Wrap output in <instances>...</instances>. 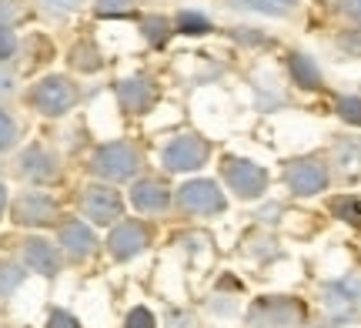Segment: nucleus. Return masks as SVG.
Segmentation results:
<instances>
[{
    "instance_id": "obj_1",
    "label": "nucleus",
    "mask_w": 361,
    "mask_h": 328,
    "mask_svg": "<svg viewBox=\"0 0 361 328\" xmlns=\"http://www.w3.org/2000/svg\"><path fill=\"white\" fill-rule=\"evenodd\" d=\"M141 168H144V154L130 138L101 141L87 158L90 178L107 184H130L134 178H141Z\"/></svg>"
},
{
    "instance_id": "obj_2",
    "label": "nucleus",
    "mask_w": 361,
    "mask_h": 328,
    "mask_svg": "<svg viewBox=\"0 0 361 328\" xmlns=\"http://www.w3.org/2000/svg\"><path fill=\"white\" fill-rule=\"evenodd\" d=\"M24 101L40 118H64L80 104V84L67 74H44L27 87Z\"/></svg>"
},
{
    "instance_id": "obj_3",
    "label": "nucleus",
    "mask_w": 361,
    "mask_h": 328,
    "mask_svg": "<svg viewBox=\"0 0 361 328\" xmlns=\"http://www.w3.org/2000/svg\"><path fill=\"white\" fill-rule=\"evenodd\" d=\"M322 312L324 328H345L361 318V275L348 272L322 285Z\"/></svg>"
},
{
    "instance_id": "obj_4",
    "label": "nucleus",
    "mask_w": 361,
    "mask_h": 328,
    "mask_svg": "<svg viewBox=\"0 0 361 328\" xmlns=\"http://www.w3.org/2000/svg\"><path fill=\"white\" fill-rule=\"evenodd\" d=\"M211 154H214L211 138H204L201 131H178L161 145L157 161L168 174H197L211 161Z\"/></svg>"
},
{
    "instance_id": "obj_5",
    "label": "nucleus",
    "mask_w": 361,
    "mask_h": 328,
    "mask_svg": "<svg viewBox=\"0 0 361 328\" xmlns=\"http://www.w3.org/2000/svg\"><path fill=\"white\" fill-rule=\"evenodd\" d=\"M247 328H305L308 305L295 295H258L245 308Z\"/></svg>"
},
{
    "instance_id": "obj_6",
    "label": "nucleus",
    "mask_w": 361,
    "mask_h": 328,
    "mask_svg": "<svg viewBox=\"0 0 361 328\" xmlns=\"http://www.w3.org/2000/svg\"><path fill=\"white\" fill-rule=\"evenodd\" d=\"M174 211L184 218H221L228 211V191L214 178H188L174 191Z\"/></svg>"
},
{
    "instance_id": "obj_7",
    "label": "nucleus",
    "mask_w": 361,
    "mask_h": 328,
    "mask_svg": "<svg viewBox=\"0 0 361 328\" xmlns=\"http://www.w3.org/2000/svg\"><path fill=\"white\" fill-rule=\"evenodd\" d=\"M221 184L231 191V198L238 201H261L271 191V171L264 164L241 154H224L218 164Z\"/></svg>"
},
{
    "instance_id": "obj_8",
    "label": "nucleus",
    "mask_w": 361,
    "mask_h": 328,
    "mask_svg": "<svg viewBox=\"0 0 361 328\" xmlns=\"http://www.w3.org/2000/svg\"><path fill=\"white\" fill-rule=\"evenodd\" d=\"M281 181L291 198H318L331 188V164L322 154H301L284 161Z\"/></svg>"
},
{
    "instance_id": "obj_9",
    "label": "nucleus",
    "mask_w": 361,
    "mask_h": 328,
    "mask_svg": "<svg viewBox=\"0 0 361 328\" xmlns=\"http://www.w3.org/2000/svg\"><path fill=\"white\" fill-rule=\"evenodd\" d=\"M80 218L94 228H111L124 218V195L117 191V184L107 181H87L78 195Z\"/></svg>"
},
{
    "instance_id": "obj_10",
    "label": "nucleus",
    "mask_w": 361,
    "mask_h": 328,
    "mask_svg": "<svg viewBox=\"0 0 361 328\" xmlns=\"http://www.w3.org/2000/svg\"><path fill=\"white\" fill-rule=\"evenodd\" d=\"M11 221L20 228H51L61 224V205L44 188H24L11 198Z\"/></svg>"
},
{
    "instance_id": "obj_11",
    "label": "nucleus",
    "mask_w": 361,
    "mask_h": 328,
    "mask_svg": "<svg viewBox=\"0 0 361 328\" xmlns=\"http://www.w3.org/2000/svg\"><path fill=\"white\" fill-rule=\"evenodd\" d=\"M151 245H154V231H151V224L144 221V218H121L117 224H111L107 241H104L111 262H117V265L134 262Z\"/></svg>"
},
{
    "instance_id": "obj_12",
    "label": "nucleus",
    "mask_w": 361,
    "mask_h": 328,
    "mask_svg": "<svg viewBox=\"0 0 361 328\" xmlns=\"http://www.w3.org/2000/svg\"><path fill=\"white\" fill-rule=\"evenodd\" d=\"M128 201L137 214H147V218H161L174 208V188H171L164 178H154V174H141L134 178L128 188Z\"/></svg>"
},
{
    "instance_id": "obj_13",
    "label": "nucleus",
    "mask_w": 361,
    "mask_h": 328,
    "mask_svg": "<svg viewBox=\"0 0 361 328\" xmlns=\"http://www.w3.org/2000/svg\"><path fill=\"white\" fill-rule=\"evenodd\" d=\"M13 168H17V174H20L27 184H34V188L54 184L57 178H61V171H64V168H61V158H57V151H51V147L40 145V141L27 145L24 151L17 154Z\"/></svg>"
},
{
    "instance_id": "obj_14",
    "label": "nucleus",
    "mask_w": 361,
    "mask_h": 328,
    "mask_svg": "<svg viewBox=\"0 0 361 328\" xmlns=\"http://www.w3.org/2000/svg\"><path fill=\"white\" fill-rule=\"evenodd\" d=\"M20 265H24L27 272L54 281V278L64 272V251H61V245L51 241V238L27 235L24 241H20Z\"/></svg>"
},
{
    "instance_id": "obj_15",
    "label": "nucleus",
    "mask_w": 361,
    "mask_h": 328,
    "mask_svg": "<svg viewBox=\"0 0 361 328\" xmlns=\"http://www.w3.org/2000/svg\"><path fill=\"white\" fill-rule=\"evenodd\" d=\"M57 245L64 251V258H71V262H78V265L94 258L97 248H101L94 224H87L84 218H64V221L57 224Z\"/></svg>"
},
{
    "instance_id": "obj_16",
    "label": "nucleus",
    "mask_w": 361,
    "mask_h": 328,
    "mask_svg": "<svg viewBox=\"0 0 361 328\" xmlns=\"http://www.w3.org/2000/svg\"><path fill=\"white\" fill-rule=\"evenodd\" d=\"M114 94H117L121 111L130 114V118H144V114H151V111L157 107V101H161V87H157L151 78H141V74L117 80Z\"/></svg>"
},
{
    "instance_id": "obj_17",
    "label": "nucleus",
    "mask_w": 361,
    "mask_h": 328,
    "mask_svg": "<svg viewBox=\"0 0 361 328\" xmlns=\"http://www.w3.org/2000/svg\"><path fill=\"white\" fill-rule=\"evenodd\" d=\"M284 67H288V78H291L295 87H301V91H324V74H322V67H318V61H314L311 54L288 51Z\"/></svg>"
},
{
    "instance_id": "obj_18",
    "label": "nucleus",
    "mask_w": 361,
    "mask_h": 328,
    "mask_svg": "<svg viewBox=\"0 0 361 328\" xmlns=\"http://www.w3.org/2000/svg\"><path fill=\"white\" fill-rule=\"evenodd\" d=\"M331 174L345 181H361V138H338L331 147Z\"/></svg>"
},
{
    "instance_id": "obj_19",
    "label": "nucleus",
    "mask_w": 361,
    "mask_h": 328,
    "mask_svg": "<svg viewBox=\"0 0 361 328\" xmlns=\"http://www.w3.org/2000/svg\"><path fill=\"white\" fill-rule=\"evenodd\" d=\"M67 64L74 67V71H80V74H97V71L104 67V57H101V51H97V44L80 40V44H74V47H71V54H67Z\"/></svg>"
},
{
    "instance_id": "obj_20",
    "label": "nucleus",
    "mask_w": 361,
    "mask_h": 328,
    "mask_svg": "<svg viewBox=\"0 0 361 328\" xmlns=\"http://www.w3.org/2000/svg\"><path fill=\"white\" fill-rule=\"evenodd\" d=\"M27 275L30 272L17 258H0V298H13L17 291L24 288Z\"/></svg>"
},
{
    "instance_id": "obj_21",
    "label": "nucleus",
    "mask_w": 361,
    "mask_h": 328,
    "mask_svg": "<svg viewBox=\"0 0 361 328\" xmlns=\"http://www.w3.org/2000/svg\"><path fill=\"white\" fill-rule=\"evenodd\" d=\"M141 37L151 44V47H164L171 37H174V20L161 17V13H151L141 20Z\"/></svg>"
},
{
    "instance_id": "obj_22",
    "label": "nucleus",
    "mask_w": 361,
    "mask_h": 328,
    "mask_svg": "<svg viewBox=\"0 0 361 328\" xmlns=\"http://www.w3.org/2000/svg\"><path fill=\"white\" fill-rule=\"evenodd\" d=\"M328 211L335 214L338 221L351 224V228H361V198L358 195H335V198H328Z\"/></svg>"
},
{
    "instance_id": "obj_23",
    "label": "nucleus",
    "mask_w": 361,
    "mask_h": 328,
    "mask_svg": "<svg viewBox=\"0 0 361 328\" xmlns=\"http://www.w3.org/2000/svg\"><path fill=\"white\" fill-rule=\"evenodd\" d=\"M214 24L211 17H204L201 11H180L174 17V34H184V37H201V34H211Z\"/></svg>"
},
{
    "instance_id": "obj_24",
    "label": "nucleus",
    "mask_w": 361,
    "mask_h": 328,
    "mask_svg": "<svg viewBox=\"0 0 361 328\" xmlns=\"http://www.w3.org/2000/svg\"><path fill=\"white\" fill-rule=\"evenodd\" d=\"M20 134H24L20 121L13 118V111H7L0 104V154H7V151H13L20 145Z\"/></svg>"
},
{
    "instance_id": "obj_25",
    "label": "nucleus",
    "mask_w": 361,
    "mask_h": 328,
    "mask_svg": "<svg viewBox=\"0 0 361 328\" xmlns=\"http://www.w3.org/2000/svg\"><path fill=\"white\" fill-rule=\"evenodd\" d=\"M335 114L351 128H361V97L358 94H341L335 97Z\"/></svg>"
},
{
    "instance_id": "obj_26",
    "label": "nucleus",
    "mask_w": 361,
    "mask_h": 328,
    "mask_svg": "<svg viewBox=\"0 0 361 328\" xmlns=\"http://www.w3.org/2000/svg\"><path fill=\"white\" fill-rule=\"evenodd\" d=\"M84 4L87 0H37V7L51 17H71V13L84 11Z\"/></svg>"
},
{
    "instance_id": "obj_27",
    "label": "nucleus",
    "mask_w": 361,
    "mask_h": 328,
    "mask_svg": "<svg viewBox=\"0 0 361 328\" xmlns=\"http://www.w3.org/2000/svg\"><path fill=\"white\" fill-rule=\"evenodd\" d=\"M17 54H20L17 30H13V27H4V24H0V64H11Z\"/></svg>"
},
{
    "instance_id": "obj_28",
    "label": "nucleus",
    "mask_w": 361,
    "mask_h": 328,
    "mask_svg": "<svg viewBox=\"0 0 361 328\" xmlns=\"http://www.w3.org/2000/svg\"><path fill=\"white\" fill-rule=\"evenodd\" d=\"M24 17H27L24 0H0V24L4 27H17Z\"/></svg>"
},
{
    "instance_id": "obj_29",
    "label": "nucleus",
    "mask_w": 361,
    "mask_h": 328,
    "mask_svg": "<svg viewBox=\"0 0 361 328\" xmlns=\"http://www.w3.org/2000/svg\"><path fill=\"white\" fill-rule=\"evenodd\" d=\"M134 11V0H94L97 17H128Z\"/></svg>"
},
{
    "instance_id": "obj_30",
    "label": "nucleus",
    "mask_w": 361,
    "mask_h": 328,
    "mask_svg": "<svg viewBox=\"0 0 361 328\" xmlns=\"http://www.w3.org/2000/svg\"><path fill=\"white\" fill-rule=\"evenodd\" d=\"M124 328H157V318L147 305H134L124 318Z\"/></svg>"
},
{
    "instance_id": "obj_31",
    "label": "nucleus",
    "mask_w": 361,
    "mask_h": 328,
    "mask_svg": "<svg viewBox=\"0 0 361 328\" xmlns=\"http://www.w3.org/2000/svg\"><path fill=\"white\" fill-rule=\"evenodd\" d=\"M17 94V71L13 64H0V101H7Z\"/></svg>"
},
{
    "instance_id": "obj_32",
    "label": "nucleus",
    "mask_w": 361,
    "mask_h": 328,
    "mask_svg": "<svg viewBox=\"0 0 361 328\" xmlns=\"http://www.w3.org/2000/svg\"><path fill=\"white\" fill-rule=\"evenodd\" d=\"M164 328H197V318L188 308H171L164 318Z\"/></svg>"
},
{
    "instance_id": "obj_33",
    "label": "nucleus",
    "mask_w": 361,
    "mask_h": 328,
    "mask_svg": "<svg viewBox=\"0 0 361 328\" xmlns=\"http://www.w3.org/2000/svg\"><path fill=\"white\" fill-rule=\"evenodd\" d=\"M51 328H80V325L74 315H67V312L57 308V312H51Z\"/></svg>"
},
{
    "instance_id": "obj_34",
    "label": "nucleus",
    "mask_w": 361,
    "mask_h": 328,
    "mask_svg": "<svg viewBox=\"0 0 361 328\" xmlns=\"http://www.w3.org/2000/svg\"><path fill=\"white\" fill-rule=\"evenodd\" d=\"M234 37L238 40H245V44H268V37H264V34H247V27H238V30H234Z\"/></svg>"
},
{
    "instance_id": "obj_35",
    "label": "nucleus",
    "mask_w": 361,
    "mask_h": 328,
    "mask_svg": "<svg viewBox=\"0 0 361 328\" xmlns=\"http://www.w3.org/2000/svg\"><path fill=\"white\" fill-rule=\"evenodd\" d=\"M278 211H281V205H264V208H258V214H255V218H258V221H264V224H274V221H278V218H274Z\"/></svg>"
},
{
    "instance_id": "obj_36",
    "label": "nucleus",
    "mask_w": 361,
    "mask_h": 328,
    "mask_svg": "<svg viewBox=\"0 0 361 328\" xmlns=\"http://www.w3.org/2000/svg\"><path fill=\"white\" fill-rule=\"evenodd\" d=\"M7 208H11V191H7V184L0 181V218L7 214Z\"/></svg>"
},
{
    "instance_id": "obj_37",
    "label": "nucleus",
    "mask_w": 361,
    "mask_h": 328,
    "mask_svg": "<svg viewBox=\"0 0 361 328\" xmlns=\"http://www.w3.org/2000/svg\"><path fill=\"white\" fill-rule=\"evenodd\" d=\"M345 11H348L351 17L361 24V0H345Z\"/></svg>"
},
{
    "instance_id": "obj_38",
    "label": "nucleus",
    "mask_w": 361,
    "mask_h": 328,
    "mask_svg": "<svg viewBox=\"0 0 361 328\" xmlns=\"http://www.w3.org/2000/svg\"><path fill=\"white\" fill-rule=\"evenodd\" d=\"M274 4H281V7H284V11H288V7H295V4H298V0H274Z\"/></svg>"
}]
</instances>
